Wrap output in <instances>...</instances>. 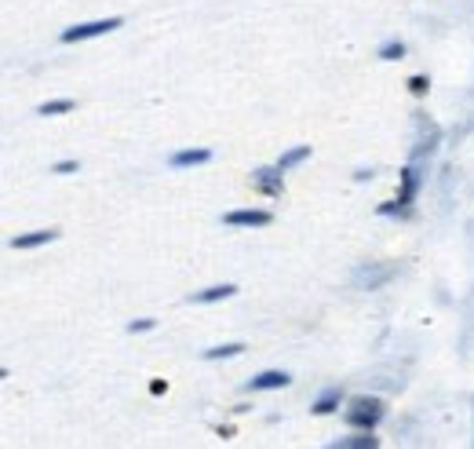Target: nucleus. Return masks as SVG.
<instances>
[{
	"label": "nucleus",
	"instance_id": "f257e3e1",
	"mask_svg": "<svg viewBox=\"0 0 474 449\" xmlns=\"http://www.w3.org/2000/svg\"><path fill=\"white\" fill-rule=\"evenodd\" d=\"M383 416H387V402L372 399V395H358V399H350V406H347V424L354 431H372Z\"/></svg>",
	"mask_w": 474,
	"mask_h": 449
},
{
	"label": "nucleus",
	"instance_id": "f03ea898",
	"mask_svg": "<svg viewBox=\"0 0 474 449\" xmlns=\"http://www.w3.org/2000/svg\"><path fill=\"white\" fill-rule=\"evenodd\" d=\"M125 19L113 15V19H96V22H80V26H70L63 29V44H77V41H92V37H103V34H113V29H121Z\"/></svg>",
	"mask_w": 474,
	"mask_h": 449
},
{
	"label": "nucleus",
	"instance_id": "7ed1b4c3",
	"mask_svg": "<svg viewBox=\"0 0 474 449\" xmlns=\"http://www.w3.org/2000/svg\"><path fill=\"white\" fill-rule=\"evenodd\" d=\"M271 213L266 208H233V213H223L226 227H271Z\"/></svg>",
	"mask_w": 474,
	"mask_h": 449
},
{
	"label": "nucleus",
	"instance_id": "20e7f679",
	"mask_svg": "<svg viewBox=\"0 0 474 449\" xmlns=\"http://www.w3.org/2000/svg\"><path fill=\"white\" fill-rule=\"evenodd\" d=\"M285 172L278 168V165H263V168H256L252 172V179H256V187L266 194V197H278L281 190H285V179H281Z\"/></svg>",
	"mask_w": 474,
	"mask_h": 449
},
{
	"label": "nucleus",
	"instance_id": "39448f33",
	"mask_svg": "<svg viewBox=\"0 0 474 449\" xmlns=\"http://www.w3.org/2000/svg\"><path fill=\"white\" fill-rule=\"evenodd\" d=\"M209 161H212V150H209V146L180 150V154H172V158H168L172 168H194V165H209Z\"/></svg>",
	"mask_w": 474,
	"mask_h": 449
},
{
	"label": "nucleus",
	"instance_id": "423d86ee",
	"mask_svg": "<svg viewBox=\"0 0 474 449\" xmlns=\"http://www.w3.org/2000/svg\"><path fill=\"white\" fill-rule=\"evenodd\" d=\"M292 383V376L285 373V369H266V373H259V376H252V391H278V387H288Z\"/></svg>",
	"mask_w": 474,
	"mask_h": 449
},
{
	"label": "nucleus",
	"instance_id": "0eeeda50",
	"mask_svg": "<svg viewBox=\"0 0 474 449\" xmlns=\"http://www.w3.org/2000/svg\"><path fill=\"white\" fill-rule=\"evenodd\" d=\"M237 292L233 282H223V285H209V289H201L190 296V304H219V299H230Z\"/></svg>",
	"mask_w": 474,
	"mask_h": 449
},
{
	"label": "nucleus",
	"instance_id": "6e6552de",
	"mask_svg": "<svg viewBox=\"0 0 474 449\" xmlns=\"http://www.w3.org/2000/svg\"><path fill=\"white\" fill-rule=\"evenodd\" d=\"M58 237V230H29V234H19V237H11V249H37V245H48V242H55Z\"/></svg>",
	"mask_w": 474,
	"mask_h": 449
},
{
	"label": "nucleus",
	"instance_id": "1a4fd4ad",
	"mask_svg": "<svg viewBox=\"0 0 474 449\" xmlns=\"http://www.w3.org/2000/svg\"><path fill=\"white\" fill-rule=\"evenodd\" d=\"M329 449H379V442H376V435H372V431H358V435H350V438L333 442Z\"/></svg>",
	"mask_w": 474,
	"mask_h": 449
},
{
	"label": "nucleus",
	"instance_id": "9d476101",
	"mask_svg": "<svg viewBox=\"0 0 474 449\" xmlns=\"http://www.w3.org/2000/svg\"><path fill=\"white\" fill-rule=\"evenodd\" d=\"M340 402H343V391H340V387H329V391H325V395L314 402V413H336Z\"/></svg>",
	"mask_w": 474,
	"mask_h": 449
},
{
	"label": "nucleus",
	"instance_id": "9b49d317",
	"mask_svg": "<svg viewBox=\"0 0 474 449\" xmlns=\"http://www.w3.org/2000/svg\"><path fill=\"white\" fill-rule=\"evenodd\" d=\"M73 106H77V99H55V103H41L37 113H41V117H63V113H70Z\"/></svg>",
	"mask_w": 474,
	"mask_h": 449
},
{
	"label": "nucleus",
	"instance_id": "f8f14e48",
	"mask_svg": "<svg viewBox=\"0 0 474 449\" xmlns=\"http://www.w3.org/2000/svg\"><path fill=\"white\" fill-rule=\"evenodd\" d=\"M303 158H310V146H292V150H285V154H281L274 165L285 172V168H292V165H300Z\"/></svg>",
	"mask_w": 474,
	"mask_h": 449
},
{
	"label": "nucleus",
	"instance_id": "ddd939ff",
	"mask_svg": "<svg viewBox=\"0 0 474 449\" xmlns=\"http://www.w3.org/2000/svg\"><path fill=\"white\" fill-rule=\"evenodd\" d=\"M237 354H245V344H219V347H209V351H204V358H209V362H219V358H237Z\"/></svg>",
	"mask_w": 474,
	"mask_h": 449
},
{
	"label": "nucleus",
	"instance_id": "4468645a",
	"mask_svg": "<svg viewBox=\"0 0 474 449\" xmlns=\"http://www.w3.org/2000/svg\"><path fill=\"white\" fill-rule=\"evenodd\" d=\"M405 55V44L401 41H387L379 48V58H387V63H394V58H401Z\"/></svg>",
	"mask_w": 474,
	"mask_h": 449
},
{
	"label": "nucleus",
	"instance_id": "2eb2a0df",
	"mask_svg": "<svg viewBox=\"0 0 474 449\" xmlns=\"http://www.w3.org/2000/svg\"><path fill=\"white\" fill-rule=\"evenodd\" d=\"M157 321L154 318H135L132 325H128V333H150V329H154Z\"/></svg>",
	"mask_w": 474,
	"mask_h": 449
},
{
	"label": "nucleus",
	"instance_id": "dca6fc26",
	"mask_svg": "<svg viewBox=\"0 0 474 449\" xmlns=\"http://www.w3.org/2000/svg\"><path fill=\"white\" fill-rule=\"evenodd\" d=\"M409 92H412V96H424V92H427V77H412V81H409Z\"/></svg>",
	"mask_w": 474,
	"mask_h": 449
},
{
	"label": "nucleus",
	"instance_id": "f3484780",
	"mask_svg": "<svg viewBox=\"0 0 474 449\" xmlns=\"http://www.w3.org/2000/svg\"><path fill=\"white\" fill-rule=\"evenodd\" d=\"M55 172H58V175H70V172H77V161H58Z\"/></svg>",
	"mask_w": 474,
	"mask_h": 449
}]
</instances>
